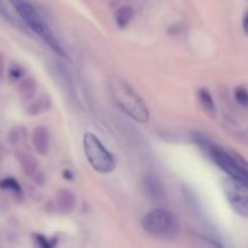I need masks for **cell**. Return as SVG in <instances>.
Instances as JSON below:
<instances>
[{"label": "cell", "mask_w": 248, "mask_h": 248, "mask_svg": "<svg viewBox=\"0 0 248 248\" xmlns=\"http://www.w3.org/2000/svg\"><path fill=\"white\" fill-rule=\"evenodd\" d=\"M191 140L229 178L248 186V162L244 157L215 144L202 133L193 132Z\"/></svg>", "instance_id": "1"}, {"label": "cell", "mask_w": 248, "mask_h": 248, "mask_svg": "<svg viewBox=\"0 0 248 248\" xmlns=\"http://www.w3.org/2000/svg\"><path fill=\"white\" fill-rule=\"evenodd\" d=\"M108 91L111 99L123 113L137 123L145 124L149 120V109L142 97L127 81L118 75L108 79Z\"/></svg>", "instance_id": "2"}, {"label": "cell", "mask_w": 248, "mask_h": 248, "mask_svg": "<svg viewBox=\"0 0 248 248\" xmlns=\"http://www.w3.org/2000/svg\"><path fill=\"white\" fill-rule=\"evenodd\" d=\"M9 1L28 28H31L56 55L65 57V52L61 43L52 33L50 27L44 21L43 17L40 16V14L34 9L33 5L29 4L26 0H9Z\"/></svg>", "instance_id": "3"}, {"label": "cell", "mask_w": 248, "mask_h": 248, "mask_svg": "<svg viewBox=\"0 0 248 248\" xmlns=\"http://www.w3.org/2000/svg\"><path fill=\"white\" fill-rule=\"evenodd\" d=\"M142 227L147 234L156 239H173L181 229L176 215L164 208H156L145 215Z\"/></svg>", "instance_id": "4"}, {"label": "cell", "mask_w": 248, "mask_h": 248, "mask_svg": "<svg viewBox=\"0 0 248 248\" xmlns=\"http://www.w3.org/2000/svg\"><path fill=\"white\" fill-rule=\"evenodd\" d=\"M82 145L86 159L92 169L102 174H108L115 170L116 161L111 153L102 144L96 135L86 132L82 138Z\"/></svg>", "instance_id": "5"}, {"label": "cell", "mask_w": 248, "mask_h": 248, "mask_svg": "<svg viewBox=\"0 0 248 248\" xmlns=\"http://www.w3.org/2000/svg\"><path fill=\"white\" fill-rule=\"evenodd\" d=\"M223 189L232 210L241 217H248V186L228 178L223 182Z\"/></svg>", "instance_id": "6"}, {"label": "cell", "mask_w": 248, "mask_h": 248, "mask_svg": "<svg viewBox=\"0 0 248 248\" xmlns=\"http://www.w3.org/2000/svg\"><path fill=\"white\" fill-rule=\"evenodd\" d=\"M143 190L145 196L154 203H162L166 201L167 194L165 184L155 174H147L143 177Z\"/></svg>", "instance_id": "7"}, {"label": "cell", "mask_w": 248, "mask_h": 248, "mask_svg": "<svg viewBox=\"0 0 248 248\" xmlns=\"http://www.w3.org/2000/svg\"><path fill=\"white\" fill-rule=\"evenodd\" d=\"M16 156L19 165H21V167L23 169V171L26 172V174L31 177L36 183H43L44 177L41 176V172L40 170H39L38 162H36L35 157L31 156L29 153L26 152H18L16 154Z\"/></svg>", "instance_id": "8"}, {"label": "cell", "mask_w": 248, "mask_h": 248, "mask_svg": "<svg viewBox=\"0 0 248 248\" xmlns=\"http://www.w3.org/2000/svg\"><path fill=\"white\" fill-rule=\"evenodd\" d=\"M75 206H77V199L69 189L62 188L56 193V207H57L58 212L68 215V213L73 212Z\"/></svg>", "instance_id": "9"}, {"label": "cell", "mask_w": 248, "mask_h": 248, "mask_svg": "<svg viewBox=\"0 0 248 248\" xmlns=\"http://www.w3.org/2000/svg\"><path fill=\"white\" fill-rule=\"evenodd\" d=\"M31 142H33L34 149L38 152V154H47L48 145H50V136H48L47 128L44 126H38L34 128L33 135H31Z\"/></svg>", "instance_id": "10"}, {"label": "cell", "mask_w": 248, "mask_h": 248, "mask_svg": "<svg viewBox=\"0 0 248 248\" xmlns=\"http://www.w3.org/2000/svg\"><path fill=\"white\" fill-rule=\"evenodd\" d=\"M135 17V10L130 5H125V6L119 7L115 11L114 15V19H115V23L119 28L124 29L131 23V21Z\"/></svg>", "instance_id": "11"}, {"label": "cell", "mask_w": 248, "mask_h": 248, "mask_svg": "<svg viewBox=\"0 0 248 248\" xmlns=\"http://www.w3.org/2000/svg\"><path fill=\"white\" fill-rule=\"evenodd\" d=\"M198 97L199 102H200V106L202 107L203 110L210 116H215L216 113H217V109H216L215 101H213L210 91L206 89H200L198 92Z\"/></svg>", "instance_id": "12"}, {"label": "cell", "mask_w": 248, "mask_h": 248, "mask_svg": "<svg viewBox=\"0 0 248 248\" xmlns=\"http://www.w3.org/2000/svg\"><path fill=\"white\" fill-rule=\"evenodd\" d=\"M36 91V84L33 79H26L19 85V93L24 99H31Z\"/></svg>", "instance_id": "13"}, {"label": "cell", "mask_w": 248, "mask_h": 248, "mask_svg": "<svg viewBox=\"0 0 248 248\" xmlns=\"http://www.w3.org/2000/svg\"><path fill=\"white\" fill-rule=\"evenodd\" d=\"M0 186L5 189H10L11 191H15V193L17 194L21 193V186H19V184L17 183L16 179H12V178L4 179V181L0 183Z\"/></svg>", "instance_id": "14"}, {"label": "cell", "mask_w": 248, "mask_h": 248, "mask_svg": "<svg viewBox=\"0 0 248 248\" xmlns=\"http://www.w3.org/2000/svg\"><path fill=\"white\" fill-rule=\"evenodd\" d=\"M235 98L239 102L241 106L248 107V92L244 87H239V89L235 91Z\"/></svg>", "instance_id": "15"}, {"label": "cell", "mask_w": 248, "mask_h": 248, "mask_svg": "<svg viewBox=\"0 0 248 248\" xmlns=\"http://www.w3.org/2000/svg\"><path fill=\"white\" fill-rule=\"evenodd\" d=\"M0 16L4 17L5 19H7V21L11 22L12 24H15V26L17 27V21L14 18V17H12V15L10 14V11L7 10V7L5 6V4L2 0H0Z\"/></svg>", "instance_id": "16"}, {"label": "cell", "mask_w": 248, "mask_h": 248, "mask_svg": "<svg viewBox=\"0 0 248 248\" xmlns=\"http://www.w3.org/2000/svg\"><path fill=\"white\" fill-rule=\"evenodd\" d=\"M244 31H245V33L248 35V14L245 15V17H244Z\"/></svg>", "instance_id": "17"}, {"label": "cell", "mask_w": 248, "mask_h": 248, "mask_svg": "<svg viewBox=\"0 0 248 248\" xmlns=\"http://www.w3.org/2000/svg\"><path fill=\"white\" fill-rule=\"evenodd\" d=\"M2 73H4V60H2V56L0 55V78H1Z\"/></svg>", "instance_id": "18"}]
</instances>
